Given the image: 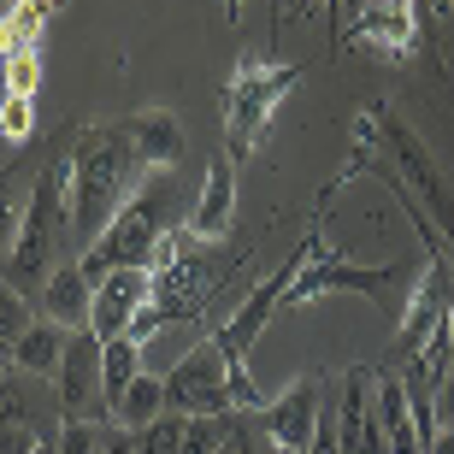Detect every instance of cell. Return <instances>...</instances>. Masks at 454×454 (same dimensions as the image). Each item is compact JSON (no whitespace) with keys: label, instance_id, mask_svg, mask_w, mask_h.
Here are the masks:
<instances>
[{"label":"cell","instance_id":"cell-1","mask_svg":"<svg viewBox=\"0 0 454 454\" xmlns=\"http://www.w3.org/2000/svg\"><path fill=\"white\" fill-rule=\"evenodd\" d=\"M136 160L118 124H89L71 136V236L77 254L118 219V207L136 195Z\"/></svg>","mask_w":454,"mask_h":454},{"label":"cell","instance_id":"cell-2","mask_svg":"<svg viewBox=\"0 0 454 454\" xmlns=\"http://www.w3.org/2000/svg\"><path fill=\"white\" fill-rule=\"evenodd\" d=\"M360 160H378V166L395 177V184L413 195V201L431 213V224L442 231V242H454V184L442 177L437 153L419 142V130L413 124H402L395 118V106L378 95V101L360 106Z\"/></svg>","mask_w":454,"mask_h":454},{"label":"cell","instance_id":"cell-3","mask_svg":"<svg viewBox=\"0 0 454 454\" xmlns=\"http://www.w3.org/2000/svg\"><path fill=\"white\" fill-rule=\"evenodd\" d=\"M171 189H177V171H148V184L118 207V219L77 254L89 284L113 278L118 266H148V248L166 236V219H171Z\"/></svg>","mask_w":454,"mask_h":454},{"label":"cell","instance_id":"cell-4","mask_svg":"<svg viewBox=\"0 0 454 454\" xmlns=\"http://www.w3.org/2000/svg\"><path fill=\"white\" fill-rule=\"evenodd\" d=\"M71 236V142L53 148V160L35 171V195H30V219H24V236H18L12 260H6V284H48V260L53 248Z\"/></svg>","mask_w":454,"mask_h":454},{"label":"cell","instance_id":"cell-5","mask_svg":"<svg viewBox=\"0 0 454 454\" xmlns=\"http://www.w3.org/2000/svg\"><path fill=\"white\" fill-rule=\"evenodd\" d=\"M295 77H301L295 66H260V59H242V66H236V77L224 83V160H231V166L254 160L271 113H278V101L295 89Z\"/></svg>","mask_w":454,"mask_h":454},{"label":"cell","instance_id":"cell-6","mask_svg":"<svg viewBox=\"0 0 454 454\" xmlns=\"http://www.w3.org/2000/svg\"><path fill=\"white\" fill-rule=\"evenodd\" d=\"M325 248V242H319ZM307 254L301 271L289 278L284 301H278V313L284 307H301V301H319V295H372V301H384L389 289L407 278L402 260H378V266H360V260H348V254Z\"/></svg>","mask_w":454,"mask_h":454},{"label":"cell","instance_id":"cell-7","mask_svg":"<svg viewBox=\"0 0 454 454\" xmlns=\"http://www.w3.org/2000/svg\"><path fill=\"white\" fill-rule=\"evenodd\" d=\"M325 242V224L313 219V231L301 236V242H295V254H289L284 266H271V278H260V284L248 289V301L236 307L231 319L219 325V331H213V342H219L224 354H231V360H248V348H254V337H260V331H266V319L271 313H278V301H284V289H289V278H295V271H301V260L313 248H319Z\"/></svg>","mask_w":454,"mask_h":454},{"label":"cell","instance_id":"cell-8","mask_svg":"<svg viewBox=\"0 0 454 454\" xmlns=\"http://www.w3.org/2000/svg\"><path fill=\"white\" fill-rule=\"evenodd\" d=\"M224 366H231V354L219 342L207 337L166 372V407L171 413H184V419H201V413H231V389H224Z\"/></svg>","mask_w":454,"mask_h":454},{"label":"cell","instance_id":"cell-9","mask_svg":"<svg viewBox=\"0 0 454 454\" xmlns=\"http://www.w3.org/2000/svg\"><path fill=\"white\" fill-rule=\"evenodd\" d=\"M101 348L106 342L95 337V331H71V342H66V360H59V413L66 419H106L113 425V413H106V389H101Z\"/></svg>","mask_w":454,"mask_h":454},{"label":"cell","instance_id":"cell-10","mask_svg":"<svg viewBox=\"0 0 454 454\" xmlns=\"http://www.w3.org/2000/svg\"><path fill=\"white\" fill-rule=\"evenodd\" d=\"M354 35L384 66H407L419 53V0H354Z\"/></svg>","mask_w":454,"mask_h":454},{"label":"cell","instance_id":"cell-11","mask_svg":"<svg viewBox=\"0 0 454 454\" xmlns=\"http://www.w3.org/2000/svg\"><path fill=\"white\" fill-rule=\"evenodd\" d=\"M319 413H325V378L319 372H295V378L266 402V437L289 454H307L313 449Z\"/></svg>","mask_w":454,"mask_h":454},{"label":"cell","instance_id":"cell-12","mask_svg":"<svg viewBox=\"0 0 454 454\" xmlns=\"http://www.w3.org/2000/svg\"><path fill=\"white\" fill-rule=\"evenodd\" d=\"M153 301V271L148 266H118L113 278H101L95 284V313H89V331L101 342L124 337L136 325V313Z\"/></svg>","mask_w":454,"mask_h":454},{"label":"cell","instance_id":"cell-13","mask_svg":"<svg viewBox=\"0 0 454 454\" xmlns=\"http://www.w3.org/2000/svg\"><path fill=\"white\" fill-rule=\"evenodd\" d=\"M124 142H130L136 171H166L184 160V118L171 106H142L124 118Z\"/></svg>","mask_w":454,"mask_h":454},{"label":"cell","instance_id":"cell-14","mask_svg":"<svg viewBox=\"0 0 454 454\" xmlns=\"http://www.w3.org/2000/svg\"><path fill=\"white\" fill-rule=\"evenodd\" d=\"M231 213H236V166L224 153H213V166H207V184H201V201L189 213V242H219L231 231Z\"/></svg>","mask_w":454,"mask_h":454},{"label":"cell","instance_id":"cell-15","mask_svg":"<svg viewBox=\"0 0 454 454\" xmlns=\"http://www.w3.org/2000/svg\"><path fill=\"white\" fill-rule=\"evenodd\" d=\"M89 313H95V284L83 278V266H53L48 284H42V319L66 325V331H83Z\"/></svg>","mask_w":454,"mask_h":454},{"label":"cell","instance_id":"cell-16","mask_svg":"<svg viewBox=\"0 0 454 454\" xmlns=\"http://www.w3.org/2000/svg\"><path fill=\"white\" fill-rule=\"evenodd\" d=\"M66 342L71 331L53 319H35L24 337L12 342V366L24 372V378H59V360H66Z\"/></svg>","mask_w":454,"mask_h":454},{"label":"cell","instance_id":"cell-17","mask_svg":"<svg viewBox=\"0 0 454 454\" xmlns=\"http://www.w3.org/2000/svg\"><path fill=\"white\" fill-rule=\"evenodd\" d=\"M30 195H35V177L24 160H12V166L0 171V266L12 260L18 236H24V219H30Z\"/></svg>","mask_w":454,"mask_h":454},{"label":"cell","instance_id":"cell-18","mask_svg":"<svg viewBox=\"0 0 454 454\" xmlns=\"http://www.w3.org/2000/svg\"><path fill=\"white\" fill-rule=\"evenodd\" d=\"M160 413H171V407H166V378H160V372H142V378L118 395L113 425H124V431H148Z\"/></svg>","mask_w":454,"mask_h":454},{"label":"cell","instance_id":"cell-19","mask_svg":"<svg viewBox=\"0 0 454 454\" xmlns=\"http://www.w3.org/2000/svg\"><path fill=\"white\" fill-rule=\"evenodd\" d=\"M48 0H12L0 18V59L6 53H35L42 48V24H48Z\"/></svg>","mask_w":454,"mask_h":454},{"label":"cell","instance_id":"cell-20","mask_svg":"<svg viewBox=\"0 0 454 454\" xmlns=\"http://www.w3.org/2000/svg\"><path fill=\"white\" fill-rule=\"evenodd\" d=\"M142 348L148 342H136V337H113L101 348V389H106V413L118 407V395L142 378Z\"/></svg>","mask_w":454,"mask_h":454},{"label":"cell","instance_id":"cell-21","mask_svg":"<svg viewBox=\"0 0 454 454\" xmlns=\"http://www.w3.org/2000/svg\"><path fill=\"white\" fill-rule=\"evenodd\" d=\"M231 419H224V413H219V419H213V413H201V419H189L184 425V454H224V449H231Z\"/></svg>","mask_w":454,"mask_h":454},{"label":"cell","instance_id":"cell-22","mask_svg":"<svg viewBox=\"0 0 454 454\" xmlns=\"http://www.w3.org/2000/svg\"><path fill=\"white\" fill-rule=\"evenodd\" d=\"M184 413H160L148 431H136V454H184Z\"/></svg>","mask_w":454,"mask_h":454},{"label":"cell","instance_id":"cell-23","mask_svg":"<svg viewBox=\"0 0 454 454\" xmlns=\"http://www.w3.org/2000/svg\"><path fill=\"white\" fill-rule=\"evenodd\" d=\"M30 301H24V289H12L6 278H0V342H18L24 331H30Z\"/></svg>","mask_w":454,"mask_h":454},{"label":"cell","instance_id":"cell-24","mask_svg":"<svg viewBox=\"0 0 454 454\" xmlns=\"http://www.w3.org/2000/svg\"><path fill=\"white\" fill-rule=\"evenodd\" d=\"M0 130H6V142H30V130H35V95H12V89H6V101H0Z\"/></svg>","mask_w":454,"mask_h":454},{"label":"cell","instance_id":"cell-25","mask_svg":"<svg viewBox=\"0 0 454 454\" xmlns=\"http://www.w3.org/2000/svg\"><path fill=\"white\" fill-rule=\"evenodd\" d=\"M53 454H101V425L66 419V425H59V437H53Z\"/></svg>","mask_w":454,"mask_h":454},{"label":"cell","instance_id":"cell-26","mask_svg":"<svg viewBox=\"0 0 454 454\" xmlns=\"http://www.w3.org/2000/svg\"><path fill=\"white\" fill-rule=\"evenodd\" d=\"M224 389H231V407H254V413H266V395L254 389L248 360H231V366H224Z\"/></svg>","mask_w":454,"mask_h":454},{"label":"cell","instance_id":"cell-27","mask_svg":"<svg viewBox=\"0 0 454 454\" xmlns=\"http://www.w3.org/2000/svg\"><path fill=\"white\" fill-rule=\"evenodd\" d=\"M35 83H42V53H6V89L35 95Z\"/></svg>","mask_w":454,"mask_h":454},{"label":"cell","instance_id":"cell-28","mask_svg":"<svg viewBox=\"0 0 454 454\" xmlns=\"http://www.w3.org/2000/svg\"><path fill=\"white\" fill-rule=\"evenodd\" d=\"M30 413H24V372H12L6 384H0V431H12V425H24Z\"/></svg>","mask_w":454,"mask_h":454},{"label":"cell","instance_id":"cell-29","mask_svg":"<svg viewBox=\"0 0 454 454\" xmlns=\"http://www.w3.org/2000/svg\"><path fill=\"white\" fill-rule=\"evenodd\" d=\"M42 449V437H35V425H12V431H0V454H35Z\"/></svg>","mask_w":454,"mask_h":454},{"label":"cell","instance_id":"cell-30","mask_svg":"<svg viewBox=\"0 0 454 454\" xmlns=\"http://www.w3.org/2000/svg\"><path fill=\"white\" fill-rule=\"evenodd\" d=\"M101 454H136V431H124V425H106V431H101Z\"/></svg>","mask_w":454,"mask_h":454},{"label":"cell","instance_id":"cell-31","mask_svg":"<svg viewBox=\"0 0 454 454\" xmlns=\"http://www.w3.org/2000/svg\"><path fill=\"white\" fill-rule=\"evenodd\" d=\"M437 431H454V372L437 384Z\"/></svg>","mask_w":454,"mask_h":454},{"label":"cell","instance_id":"cell-32","mask_svg":"<svg viewBox=\"0 0 454 454\" xmlns=\"http://www.w3.org/2000/svg\"><path fill=\"white\" fill-rule=\"evenodd\" d=\"M425 454H454V431H437V437L425 442Z\"/></svg>","mask_w":454,"mask_h":454},{"label":"cell","instance_id":"cell-33","mask_svg":"<svg viewBox=\"0 0 454 454\" xmlns=\"http://www.w3.org/2000/svg\"><path fill=\"white\" fill-rule=\"evenodd\" d=\"M12 372H18V366H12V342H0V384H6Z\"/></svg>","mask_w":454,"mask_h":454},{"label":"cell","instance_id":"cell-34","mask_svg":"<svg viewBox=\"0 0 454 454\" xmlns=\"http://www.w3.org/2000/svg\"><path fill=\"white\" fill-rule=\"evenodd\" d=\"M242 6H248V0H224V12H231V18H242Z\"/></svg>","mask_w":454,"mask_h":454},{"label":"cell","instance_id":"cell-35","mask_svg":"<svg viewBox=\"0 0 454 454\" xmlns=\"http://www.w3.org/2000/svg\"><path fill=\"white\" fill-rule=\"evenodd\" d=\"M319 6H325V12H337V0H319ZM307 12H313V0H307Z\"/></svg>","mask_w":454,"mask_h":454},{"label":"cell","instance_id":"cell-36","mask_svg":"<svg viewBox=\"0 0 454 454\" xmlns=\"http://www.w3.org/2000/svg\"><path fill=\"white\" fill-rule=\"evenodd\" d=\"M289 6H295V0H278V18H289Z\"/></svg>","mask_w":454,"mask_h":454},{"label":"cell","instance_id":"cell-37","mask_svg":"<svg viewBox=\"0 0 454 454\" xmlns=\"http://www.w3.org/2000/svg\"><path fill=\"white\" fill-rule=\"evenodd\" d=\"M442 325H449V342H454V307H449V319H442Z\"/></svg>","mask_w":454,"mask_h":454},{"label":"cell","instance_id":"cell-38","mask_svg":"<svg viewBox=\"0 0 454 454\" xmlns=\"http://www.w3.org/2000/svg\"><path fill=\"white\" fill-rule=\"evenodd\" d=\"M236 449H242V442H231V449H224V454H236Z\"/></svg>","mask_w":454,"mask_h":454},{"label":"cell","instance_id":"cell-39","mask_svg":"<svg viewBox=\"0 0 454 454\" xmlns=\"http://www.w3.org/2000/svg\"><path fill=\"white\" fill-rule=\"evenodd\" d=\"M35 454H53V449H48V442H42V449H35Z\"/></svg>","mask_w":454,"mask_h":454},{"label":"cell","instance_id":"cell-40","mask_svg":"<svg viewBox=\"0 0 454 454\" xmlns=\"http://www.w3.org/2000/svg\"><path fill=\"white\" fill-rule=\"evenodd\" d=\"M278 454H289V449H278Z\"/></svg>","mask_w":454,"mask_h":454},{"label":"cell","instance_id":"cell-41","mask_svg":"<svg viewBox=\"0 0 454 454\" xmlns=\"http://www.w3.org/2000/svg\"><path fill=\"white\" fill-rule=\"evenodd\" d=\"M48 6H53V0H48Z\"/></svg>","mask_w":454,"mask_h":454}]
</instances>
